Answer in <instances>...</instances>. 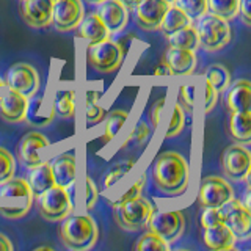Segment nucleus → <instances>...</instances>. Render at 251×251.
Wrapping results in <instances>:
<instances>
[{"label":"nucleus","instance_id":"19","mask_svg":"<svg viewBox=\"0 0 251 251\" xmlns=\"http://www.w3.org/2000/svg\"><path fill=\"white\" fill-rule=\"evenodd\" d=\"M165 66L168 68L171 75H190L196 66L195 50L171 46L165 55Z\"/></svg>","mask_w":251,"mask_h":251},{"label":"nucleus","instance_id":"5","mask_svg":"<svg viewBox=\"0 0 251 251\" xmlns=\"http://www.w3.org/2000/svg\"><path fill=\"white\" fill-rule=\"evenodd\" d=\"M116 207V222L126 231H140L148 226L149 220L154 214V206L148 200L138 198L127 202L118 204Z\"/></svg>","mask_w":251,"mask_h":251},{"label":"nucleus","instance_id":"47","mask_svg":"<svg viewBox=\"0 0 251 251\" xmlns=\"http://www.w3.org/2000/svg\"><path fill=\"white\" fill-rule=\"evenodd\" d=\"M98 99H99V93L98 91H86V94H85V105L96 104Z\"/></svg>","mask_w":251,"mask_h":251},{"label":"nucleus","instance_id":"30","mask_svg":"<svg viewBox=\"0 0 251 251\" xmlns=\"http://www.w3.org/2000/svg\"><path fill=\"white\" fill-rule=\"evenodd\" d=\"M127 118H129V113L126 112V110H113V112H110L105 120L104 135H102V138L105 141L113 140L123 129V126L127 121Z\"/></svg>","mask_w":251,"mask_h":251},{"label":"nucleus","instance_id":"51","mask_svg":"<svg viewBox=\"0 0 251 251\" xmlns=\"http://www.w3.org/2000/svg\"><path fill=\"white\" fill-rule=\"evenodd\" d=\"M36 250H50V251H52V248H49V247H39V248H36Z\"/></svg>","mask_w":251,"mask_h":251},{"label":"nucleus","instance_id":"15","mask_svg":"<svg viewBox=\"0 0 251 251\" xmlns=\"http://www.w3.org/2000/svg\"><path fill=\"white\" fill-rule=\"evenodd\" d=\"M53 0H22V18L30 27L46 28L52 25Z\"/></svg>","mask_w":251,"mask_h":251},{"label":"nucleus","instance_id":"4","mask_svg":"<svg viewBox=\"0 0 251 251\" xmlns=\"http://www.w3.org/2000/svg\"><path fill=\"white\" fill-rule=\"evenodd\" d=\"M38 198V210L47 222H61L73 212V201L68 188L53 185Z\"/></svg>","mask_w":251,"mask_h":251},{"label":"nucleus","instance_id":"37","mask_svg":"<svg viewBox=\"0 0 251 251\" xmlns=\"http://www.w3.org/2000/svg\"><path fill=\"white\" fill-rule=\"evenodd\" d=\"M145 182H146V176L145 175H141L135 182H133L130 185V188L127 192H124L120 198H118L115 202H113V206H118V204H123V202H127L130 200H135L138 198V196H141V192H143V188H145Z\"/></svg>","mask_w":251,"mask_h":251},{"label":"nucleus","instance_id":"31","mask_svg":"<svg viewBox=\"0 0 251 251\" xmlns=\"http://www.w3.org/2000/svg\"><path fill=\"white\" fill-rule=\"evenodd\" d=\"M207 10L212 14L229 21L239 13V0H207Z\"/></svg>","mask_w":251,"mask_h":251},{"label":"nucleus","instance_id":"18","mask_svg":"<svg viewBox=\"0 0 251 251\" xmlns=\"http://www.w3.org/2000/svg\"><path fill=\"white\" fill-rule=\"evenodd\" d=\"M52 175L55 179V185L69 188L77 180L78 165L77 159L73 154H60L50 162Z\"/></svg>","mask_w":251,"mask_h":251},{"label":"nucleus","instance_id":"48","mask_svg":"<svg viewBox=\"0 0 251 251\" xmlns=\"http://www.w3.org/2000/svg\"><path fill=\"white\" fill-rule=\"evenodd\" d=\"M155 75H171L170 74V71H168V68L165 66V63H162V65L155 69V73H154Z\"/></svg>","mask_w":251,"mask_h":251},{"label":"nucleus","instance_id":"21","mask_svg":"<svg viewBox=\"0 0 251 251\" xmlns=\"http://www.w3.org/2000/svg\"><path fill=\"white\" fill-rule=\"evenodd\" d=\"M77 31H78V38L85 43V46H93L105 41L110 35V31L107 30L104 22L99 19V16L96 13L83 16L80 24L77 25Z\"/></svg>","mask_w":251,"mask_h":251},{"label":"nucleus","instance_id":"36","mask_svg":"<svg viewBox=\"0 0 251 251\" xmlns=\"http://www.w3.org/2000/svg\"><path fill=\"white\" fill-rule=\"evenodd\" d=\"M16 173V160L10 151L5 148H0V184L5 182L6 179L14 176Z\"/></svg>","mask_w":251,"mask_h":251},{"label":"nucleus","instance_id":"34","mask_svg":"<svg viewBox=\"0 0 251 251\" xmlns=\"http://www.w3.org/2000/svg\"><path fill=\"white\" fill-rule=\"evenodd\" d=\"M185 126V112L180 108L179 104H175L173 107V112H171V118H170V124H168V129L165 137L167 138H173V137H177L180 132H182Z\"/></svg>","mask_w":251,"mask_h":251},{"label":"nucleus","instance_id":"10","mask_svg":"<svg viewBox=\"0 0 251 251\" xmlns=\"http://www.w3.org/2000/svg\"><path fill=\"white\" fill-rule=\"evenodd\" d=\"M231 198L234 192L231 184L220 176H207L201 180L198 188V201L202 207H222Z\"/></svg>","mask_w":251,"mask_h":251},{"label":"nucleus","instance_id":"13","mask_svg":"<svg viewBox=\"0 0 251 251\" xmlns=\"http://www.w3.org/2000/svg\"><path fill=\"white\" fill-rule=\"evenodd\" d=\"M170 3L165 0H141V2L133 8L137 16L138 25L143 30H157L160 27L162 19Z\"/></svg>","mask_w":251,"mask_h":251},{"label":"nucleus","instance_id":"12","mask_svg":"<svg viewBox=\"0 0 251 251\" xmlns=\"http://www.w3.org/2000/svg\"><path fill=\"white\" fill-rule=\"evenodd\" d=\"M83 13L82 0H53L52 25L58 31H71L80 24Z\"/></svg>","mask_w":251,"mask_h":251},{"label":"nucleus","instance_id":"50","mask_svg":"<svg viewBox=\"0 0 251 251\" xmlns=\"http://www.w3.org/2000/svg\"><path fill=\"white\" fill-rule=\"evenodd\" d=\"M88 2H91V3H100L102 0H88Z\"/></svg>","mask_w":251,"mask_h":251},{"label":"nucleus","instance_id":"14","mask_svg":"<svg viewBox=\"0 0 251 251\" xmlns=\"http://www.w3.org/2000/svg\"><path fill=\"white\" fill-rule=\"evenodd\" d=\"M96 14L104 22V25L110 33L121 31L129 21V10L120 0H102Z\"/></svg>","mask_w":251,"mask_h":251},{"label":"nucleus","instance_id":"7","mask_svg":"<svg viewBox=\"0 0 251 251\" xmlns=\"http://www.w3.org/2000/svg\"><path fill=\"white\" fill-rule=\"evenodd\" d=\"M3 82L8 90H14L27 98L35 96L39 90V85H41L38 71L33 66L27 65V63H16V65H13L6 71Z\"/></svg>","mask_w":251,"mask_h":251},{"label":"nucleus","instance_id":"53","mask_svg":"<svg viewBox=\"0 0 251 251\" xmlns=\"http://www.w3.org/2000/svg\"><path fill=\"white\" fill-rule=\"evenodd\" d=\"M165 2H168L170 5H173V3H175V0H165Z\"/></svg>","mask_w":251,"mask_h":251},{"label":"nucleus","instance_id":"6","mask_svg":"<svg viewBox=\"0 0 251 251\" xmlns=\"http://www.w3.org/2000/svg\"><path fill=\"white\" fill-rule=\"evenodd\" d=\"M123 60L124 50L121 49V46L115 41H110V39L93 46H86V61L98 73H113L121 66Z\"/></svg>","mask_w":251,"mask_h":251},{"label":"nucleus","instance_id":"26","mask_svg":"<svg viewBox=\"0 0 251 251\" xmlns=\"http://www.w3.org/2000/svg\"><path fill=\"white\" fill-rule=\"evenodd\" d=\"M188 25H192V19L188 18L182 10H179L176 5H170L159 28L162 30V33L168 38L170 35L175 33V31L184 27H188Z\"/></svg>","mask_w":251,"mask_h":251},{"label":"nucleus","instance_id":"32","mask_svg":"<svg viewBox=\"0 0 251 251\" xmlns=\"http://www.w3.org/2000/svg\"><path fill=\"white\" fill-rule=\"evenodd\" d=\"M135 248L138 251H168L170 245H168V242H165L160 237V235H157L155 232L149 229L140 237Z\"/></svg>","mask_w":251,"mask_h":251},{"label":"nucleus","instance_id":"1","mask_svg":"<svg viewBox=\"0 0 251 251\" xmlns=\"http://www.w3.org/2000/svg\"><path fill=\"white\" fill-rule=\"evenodd\" d=\"M152 179L160 192L171 196L180 195L190 182V167L179 152H163L154 162Z\"/></svg>","mask_w":251,"mask_h":251},{"label":"nucleus","instance_id":"44","mask_svg":"<svg viewBox=\"0 0 251 251\" xmlns=\"http://www.w3.org/2000/svg\"><path fill=\"white\" fill-rule=\"evenodd\" d=\"M165 102H167V99L160 98V99H157V102L151 107V113L149 115H151V123H152L154 127H157L160 123V115H162V110L165 107Z\"/></svg>","mask_w":251,"mask_h":251},{"label":"nucleus","instance_id":"25","mask_svg":"<svg viewBox=\"0 0 251 251\" xmlns=\"http://www.w3.org/2000/svg\"><path fill=\"white\" fill-rule=\"evenodd\" d=\"M229 133L240 145L251 141V113L250 112H231Z\"/></svg>","mask_w":251,"mask_h":251},{"label":"nucleus","instance_id":"20","mask_svg":"<svg viewBox=\"0 0 251 251\" xmlns=\"http://www.w3.org/2000/svg\"><path fill=\"white\" fill-rule=\"evenodd\" d=\"M225 104L229 112H250L251 108V83L247 78L235 80L227 86Z\"/></svg>","mask_w":251,"mask_h":251},{"label":"nucleus","instance_id":"3","mask_svg":"<svg viewBox=\"0 0 251 251\" xmlns=\"http://www.w3.org/2000/svg\"><path fill=\"white\" fill-rule=\"evenodd\" d=\"M200 46L207 52H218L231 41V28L226 19L217 14H204L196 22Z\"/></svg>","mask_w":251,"mask_h":251},{"label":"nucleus","instance_id":"27","mask_svg":"<svg viewBox=\"0 0 251 251\" xmlns=\"http://www.w3.org/2000/svg\"><path fill=\"white\" fill-rule=\"evenodd\" d=\"M168 41L173 47H180L187 50H196L200 47V38L193 25L184 27L168 36Z\"/></svg>","mask_w":251,"mask_h":251},{"label":"nucleus","instance_id":"2","mask_svg":"<svg viewBox=\"0 0 251 251\" xmlns=\"http://www.w3.org/2000/svg\"><path fill=\"white\" fill-rule=\"evenodd\" d=\"M60 237L65 247L75 251H85L94 247L99 239V229L96 222L88 214L68 215L61 220Z\"/></svg>","mask_w":251,"mask_h":251},{"label":"nucleus","instance_id":"40","mask_svg":"<svg viewBox=\"0 0 251 251\" xmlns=\"http://www.w3.org/2000/svg\"><path fill=\"white\" fill-rule=\"evenodd\" d=\"M201 225L204 229L223 225V217L220 214V210L215 207H204V212L201 214Z\"/></svg>","mask_w":251,"mask_h":251},{"label":"nucleus","instance_id":"38","mask_svg":"<svg viewBox=\"0 0 251 251\" xmlns=\"http://www.w3.org/2000/svg\"><path fill=\"white\" fill-rule=\"evenodd\" d=\"M99 198V190L98 187L94 185L93 180L85 176V180H83V206L86 210H91L94 207V204H96Z\"/></svg>","mask_w":251,"mask_h":251},{"label":"nucleus","instance_id":"8","mask_svg":"<svg viewBox=\"0 0 251 251\" xmlns=\"http://www.w3.org/2000/svg\"><path fill=\"white\" fill-rule=\"evenodd\" d=\"M223 223L229 227L235 240H247L251 234V214L239 200L231 198L222 207H218Z\"/></svg>","mask_w":251,"mask_h":251},{"label":"nucleus","instance_id":"52","mask_svg":"<svg viewBox=\"0 0 251 251\" xmlns=\"http://www.w3.org/2000/svg\"><path fill=\"white\" fill-rule=\"evenodd\" d=\"M3 86H5V82L2 80V78H0V88H3Z\"/></svg>","mask_w":251,"mask_h":251},{"label":"nucleus","instance_id":"41","mask_svg":"<svg viewBox=\"0 0 251 251\" xmlns=\"http://www.w3.org/2000/svg\"><path fill=\"white\" fill-rule=\"evenodd\" d=\"M107 116V110L104 107H99L96 104L85 105V121L86 124H98Z\"/></svg>","mask_w":251,"mask_h":251},{"label":"nucleus","instance_id":"28","mask_svg":"<svg viewBox=\"0 0 251 251\" xmlns=\"http://www.w3.org/2000/svg\"><path fill=\"white\" fill-rule=\"evenodd\" d=\"M53 112L61 118H73L75 112L74 93L69 90H60L53 99Z\"/></svg>","mask_w":251,"mask_h":251},{"label":"nucleus","instance_id":"17","mask_svg":"<svg viewBox=\"0 0 251 251\" xmlns=\"http://www.w3.org/2000/svg\"><path fill=\"white\" fill-rule=\"evenodd\" d=\"M28 110V98L24 94L8 90L3 96H0V116L8 123L25 121Z\"/></svg>","mask_w":251,"mask_h":251},{"label":"nucleus","instance_id":"42","mask_svg":"<svg viewBox=\"0 0 251 251\" xmlns=\"http://www.w3.org/2000/svg\"><path fill=\"white\" fill-rule=\"evenodd\" d=\"M149 133H151V130H149V126L143 121H140L135 124V127L132 129L130 135H129V140L133 141V143H138V145H143L145 141L148 140Z\"/></svg>","mask_w":251,"mask_h":251},{"label":"nucleus","instance_id":"29","mask_svg":"<svg viewBox=\"0 0 251 251\" xmlns=\"http://www.w3.org/2000/svg\"><path fill=\"white\" fill-rule=\"evenodd\" d=\"M206 80L214 86V88L220 93L225 91L231 83V74L223 65H212L206 69Z\"/></svg>","mask_w":251,"mask_h":251},{"label":"nucleus","instance_id":"23","mask_svg":"<svg viewBox=\"0 0 251 251\" xmlns=\"http://www.w3.org/2000/svg\"><path fill=\"white\" fill-rule=\"evenodd\" d=\"M204 243L209 250L214 251H227L234 248L235 237L231 232V229L225 223L214 227L204 229Z\"/></svg>","mask_w":251,"mask_h":251},{"label":"nucleus","instance_id":"35","mask_svg":"<svg viewBox=\"0 0 251 251\" xmlns=\"http://www.w3.org/2000/svg\"><path fill=\"white\" fill-rule=\"evenodd\" d=\"M133 165H135V162H133V160H127V162H120L118 165H115L113 168H110V171L107 173L105 179H104V187L105 188H110L112 185H115L118 180L123 179L133 168Z\"/></svg>","mask_w":251,"mask_h":251},{"label":"nucleus","instance_id":"16","mask_svg":"<svg viewBox=\"0 0 251 251\" xmlns=\"http://www.w3.org/2000/svg\"><path fill=\"white\" fill-rule=\"evenodd\" d=\"M49 146L47 140L39 132H28L22 137L19 143V159L28 168L36 167L43 162V149Z\"/></svg>","mask_w":251,"mask_h":251},{"label":"nucleus","instance_id":"9","mask_svg":"<svg viewBox=\"0 0 251 251\" xmlns=\"http://www.w3.org/2000/svg\"><path fill=\"white\" fill-rule=\"evenodd\" d=\"M148 227L165 242H176L185 229V218L180 210H160L154 212Z\"/></svg>","mask_w":251,"mask_h":251},{"label":"nucleus","instance_id":"46","mask_svg":"<svg viewBox=\"0 0 251 251\" xmlns=\"http://www.w3.org/2000/svg\"><path fill=\"white\" fill-rule=\"evenodd\" d=\"M13 242L5 234H0V251H13Z\"/></svg>","mask_w":251,"mask_h":251},{"label":"nucleus","instance_id":"22","mask_svg":"<svg viewBox=\"0 0 251 251\" xmlns=\"http://www.w3.org/2000/svg\"><path fill=\"white\" fill-rule=\"evenodd\" d=\"M27 182L35 198L41 193H44L46 190H49L50 187H53L55 179L52 175L50 162H41V163H38L36 167L30 168Z\"/></svg>","mask_w":251,"mask_h":251},{"label":"nucleus","instance_id":"39","mask_svg":"<svg viewBox=\"0 0 251 251\" xmlns=\"http://www.w3.org/2000/svg\"><path fill=\"white\" fill-rule=\"evenodd\" d=\"M193 94L195 90L192 85H182L179 88V94H177V104L180 105V108L184 110L185 113L192 115L193 113Z\"/></svg>","mask_w":251,"mask_h":251},{"label":"nucleus","instance_id":"11","mask_svg":"<svg viewBox=\"0 0 251 251\" xmlns=\"http://www.w3.org/2000/svg\"><path fill=\"white\" fill-rule=\"evenodd\" d=\"M222 168L227 177L234 180H242L250 176L251 170V154L240 143L227 146L222 155Z\"/></svg>","mask_w":251,"mask_h":251},{"label":"nucleus","instance_id":"33","mask_svg":"<svg viewBox=\"0 0 251 251\" xmlns=\"http://www.w3.org/2000/svg\"><path fill=\"white\" fill-rule=\"evenodd\" d=\"M175 5L182 10L192 21H198L201 16L206 14L207 0H175Z\"/></svg>","mask_w":251,"mask_h":251},{"label":"nucleus","instance_id":"45","mask_svg":"<svg viewBox=\"0 0 251 251\" xmlns=\"http://www.w3.org/2000/svg\"><path fill=\"white\" fill-rule=\"evenodd\" d=\"M250 3L251 0H239V13H240V18L243 21L247 27L251 25V10H250Z\"/></svg>","mask_w":251,"mask_h":251},{"label":"nucleus","instance_id":"24","mask_svg":"<svg viewBox=\"0 0 251 251\" xmlns=\"http://www.w3.org/2000/svg\"><path fill=\"white\" fill-rule=\"evenodd\" d=\"M0 198L2 200H24L33 201V193H31L27 179L22 177H10L5 182L0 184Z\"/></svg>","mask_w":251,"mask_h":251},{"label":"nucleus","instance_id":"43","mask_svg":"<svg viewBox=\"0 0 251 251\" xmlns=\"http://www.w3.org/2000/svg\"><path fill=\"white\" fill-rule=\"evenodd\" d=\"M204 86H206V107H204V110H206V113H209V112H212V110H214V107L217 105L218 91H217L207 80L204 82Z\"/></svg>","mask_w":251,"mask_h":251},{"label":"nucleus","instance_id":"49","mask_svg":"<svg viewBox=\"0 0 251 251\" xmlns=\"http://www.w3.org/2000/svg\"><path fill=\"white\" fill-rule=\"evenodd\" d=\"M120 2H123V5L127 8V10H132V8H135L141 0H120Z\"/></svg>","mask_w":251,"mask_h":251}]
</instances>
